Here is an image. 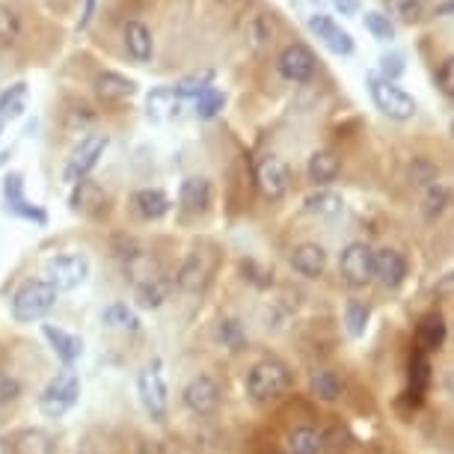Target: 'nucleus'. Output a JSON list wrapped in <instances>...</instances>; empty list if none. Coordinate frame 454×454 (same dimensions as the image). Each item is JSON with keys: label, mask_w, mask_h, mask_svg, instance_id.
Segmentation results:
<instances>
[{"label": "nucleus", "mask_w": 454, "mask_h": 454, "mask_svg": "<svg viewBox=\"0 0 454 454\" xmlns=\"http://www.w3.org/2000/svg\"><path fill=\"white\" fill-rule=\"evenodd\" d=\"M244 387L255 404H273V401H279L291 389V372L279 359H262V363H255L247 372Z\"/></svg>", "instance_id": "f257e3e1"}, {"label": "nucleus", "mask_w": 454, "mask_h": 454, "mask_svg": "<svg viewBox=\"0 0 454 454\" xmlns=\"http://www.w3.org/2000/svg\"><path fill=\"white\" fill-rule=\"evenodd\" d=\"M81 398V377L72 368H63L48 380L39 395V413L45 419H63Z\"/></svg>", "instance_id": "f03ea898"}, {"label": "nucleus", "mask_w": 454, "mask_h": 454, "mask_svg": "<svg viewBox=\"0 0 454 454\" xmlns=\"http://www.w3.org/2000/svg\"><path fill=\"white\" fill-rule=\"evenodd\" d=\"M42 273H45L48 286H54L57 294L59 291H74L90 279V255L81 250L57 253L45 262Z\"/></svg>", "instance_id": "7ed1b4c3"}, {"label": "nucleus", "mask_w": 454, "mask_h": 454, "mask_svg": "<svg viewBox=\"0 0 454 454\" xmlns=\"http://www.w3.org/2000/svg\"><path fill=\"white\" fill-rule=\"evenodd\" d=\"M57 291L54 286H48L45 279H30L15 291L12 297V318L19 324H33L42 321L45 315L57 306Z\"/></svg>", "instance_id": "20e7f679"}, {"label": "nucleus", "mask_w": 454, "mask_h": 454, "mask_svg": "<svg viewBox=\"0 0 454 454\" xmlns=\"http://www.w3.org/2000/svg\"><path fill=\"white\" fill-rule=\"evenodd\" d=\"M137 392H140V401L152 422H164L169 413V389L164 372H160V359H155V363L145 365L140 372V377H137Z\"/></svg>", "instance_id": "39448f33"}, {"label": "nucleus", "mask_w": 454, "mask_h": 454, "mask_svg": "<svg viewBox=\"0 0 454 454\" xmlns=\"http://www.w3.org/2000/svg\"><path fill=\"white\" fill-rule=\"evenodd\" d=\"M368 92H372L374 107L380 110L383 116L398 119V122H404V119H413L416 110H419L416 98L410 96V92H404V90L395 87V83H389V81H380L377 74L368 78Z\"/></svg>", "instance_id": "423d86ee"}, {"label": "nucleus", "mask_w": 454, "mask_h": 454, "mask_svg": "<svg viewBox=\"0 0 454 454\" xmlns=\"http://www.w3.org/2000/svg\"><path fill=\"white\" fill-rule=\"evenodd\" d=\"M107 143H110L107 134H90L87 140H81V145L72 152V158H68L63 167V182L74 187L78 182H83V178H90L92 169L98 167L101 155H105Z\"/></svg>", "instance_id": "0eeeda50"}, {"label": "nucleus", "mask_w": 454, "mask_h": 454, "mask_svg": "<svg viewBox=\"0 0 454 454\" xmlns=\"http://www.w3.org/2000/svg\"><path fill=\"white\" fill-rule=\"evenodd\" d=\"M339 273L348 286L363 288L374 279V250L365 241H354L341 250L339 259Z\"/></svg>", "instance_id": "6e6552de"}, {"label": "nucleus", "mask_w": 454, "mask_h": 454, "mask_svg": "<svg viewBox=\"0 0 454 454\" xmlns=\"http://www.w3.org/2000/svg\"><path fill=\"white\" fill-rule=\"evenodd\" d=\"M4 208H6V214H12V217H19V220H30V223H36V226H48V211L42 208V205L27 200L21 173H10L4 178Z\"/></svg>", "instance_id": "1a4fd4ad"}, {"label": "nucleus", "mask_w": 454, "mask_h": 454, "mask_svg": "<svg viewBox=\"0 0 454 454\" xmlns=\"http://www.w3.org/2000/svg\"><path fill=\"white\" fill-rule=\"evenodd\" d=\"M306 27H309L312 36H318L321 45L327 51H333V54H339V57L354 54V36H350V33L341 27L333 15L309 12V15H306Z\"/></svg>", "instance_id": "9d476101"}, {"label": "nucleus", "mask_w": 454, "mask_h": 454, "mask_svg": "<svg viewBox=\"0 0 454 454\" xmlns=\"http://www.w3.org/2000/svg\"><path fill=\"white\" fill-rule=\"evenodd\" d=\"M279 74L291 83H306L315 78V68H318V59L303 42H291V45L282 48V54L277 59Z\"/></svg>", "instance_id": "9b49d317"}, {"label": "nucleus", "mask_w": 454, "mask_h": 454, "mask_svg": "<svg viewBox=\"0 0 454 454\" xmlns=\"http://www.w3.org/2000/svg\"><path fill=\"white\" fill-rule=\"evenodd\" d=\"M182 401L193 416H214L220 407V383L211 374H196L184 387Z\"/></svg>", "instance_id": "f8f14e48"}, {"label": "nucleus", "mask_w": 454, "mask_h": 454, "mask_svg": "<svg viewBox=\"0 0 454 454\" xmlns=\"http://www.w3.org/2000/svg\"><path fill=\"white\" fill-rule=\"evenodd\" d=\"M255 182H259V191L268 196V200H282L291 187V169L286 160H279L277 155H268L255 167Z\"/></svg>", "instance_id": "ddd939ff"}, {"label": "nucleus", "mask_w": 454, "mask_h": 454, "mask_svg": "<svg viewBox=\"0 0 454 454\" xmlns=\"http://www.w3.org/2000/svg\"><path fill=\"white\" fill-rule=\"evenodd\" d=\"M374 279L380 282L383 288L395 291L401 282L407 279V259H404V253L392 250V247L374 250Z\"/></svg>", "instance_id": "4468645a"}, {"label": "nucleus", "mask_w": 454, "mask_h": 454, "mask_svg": "<svg viewBox=\"0 0 454 454\" xmlns=\"http://www.w3.org/2000/svg\"><path fill=\"white\" fill-rule=\"evenodd\" d=\"M42 336L48 339L51 350H54L57 359L66 368H72L83 356V339L74 336V333H68L63 327H54V324H42Z\"/></svg>", "instance_id": "2eb2a0df"}, {"label": "nucleus", "mask_w": 454, "mask_h": 454, "mask_svg": "<svg viewBox=\"0 0 454 454\" xmlns=\"http://www.w3.org/2000/svg\"><path fill=\"white\" fill-rule=\"evenodd\" d=\"M214 200V187L205 176H191L182 182V191H178V202L187 214H205L211 208Z\"/></svg>", "instance_id": "dca6fc26"}, {"label": "nucleus", "mask_w": 454, "mask_h": 454, "mask_svg": "<svg viewBox=\"0 0 454 454\" xmlns=\"http://www.w3.org/2000/svg\"><path fill=\"white\" fill-rule=\"evenodd\" d=\"M291 268L306 279H318L327 268V250L321 244H297L291 250Z\"/></svg>", "instance_id": "f3484780"}, {"label": "nucleus", "mask_w": 454, "mask_h": 454, "mask_svg": "<svg viewBox=\"0 0 454 454\" xmlns=\"http://www.w3.org/2000/svg\"><path fill=\"white\" fill-rule=\"evenodd\" d=\"M211 277V262L205 259V253H191L184 259V264L178 268V288L187 291V294H196V291L205 288V282Z\"/></svg>", "instance_id": "a211bd4d"}, {"label": "nucleus", "mask_w": 454, "mask_h": 454, "mask_svg": "<svg viewBox=\"0 0 454 454\" xmlns=\"http://www.w3.org/2000/svg\"><path fill=\"white\" fill-rule=\"evenodd\" d=\"M6 445L12 454H54V436L42 427H21L10 436Z\"/></svg>", "instance_id": "6ab92c4d"}, {"label": "nucleus", "mask_w": 454, "mask_h": 454, "mask_svg": "<svg viewBox=\"0 0 454 454\" xmlns=\"http://www.w3.org/2000/svg\"><path fill=\"white\" fill-rule=\"evenodd\" d=\"M122 36H125V51L128 57L137 59V63H149L152 54H155V42H152V30L145 27L143 21H125L122 27Z\"/></svg>", "instance_id": "aec40b11"}, {"label": "nucleus", "mask_w": 454, "mask_h": 454, "mask_svg": "<svg viewBox=\"0 0 454 454\" xmlns=\"http://www.w3.org/2000/svg\"><path fill=\"white\" fill-rule=\"evenodd\" d=\"M178 114H182V98L176 96L173 87H158L149 92V98H145V116L152 122H169Z\"/></svg>", "instance_id": "412c9836"}, {"label": "nucleus", "mask_w": 454, "mask_h": 454, "mask_svg": "<svg viewBox=\"0 0 454 454\" xmlns=\"http://www.w3.org/2000/svg\"><path fill=\"white\" fill-rule=\"evenodd\" d=\"M445 333H449V327H445V318L436 312H427L419 318L416 324V345L422 354H434V350L442 348L445 341Z\"/></svg>", "instance_id": "4be33fe9"}, {"label": "nucleus", "mask_w": 454, "mask_h": 454, "mask_svg": "<svg viewBox=\"0 0 454 454\" xmlns=\"http://www.w3.org/2000/svg\"><path fill=\"white\" fill-rule=\"evenodd\" d=\"M131 205L143 220H160L169 214V205L173 202H169V196L160 191V187H140V191L131 196Z\"/></svg>", "instance_id": "5701e85b"}, {"label": "nucleus", "mask_w": 454, "mask_h": 454, "mask_svg": "<svg viewBox=\"0 0 454 454\" xmlns=\"http://www.w3.org/2000/svg\"><path fill=\"white\" fill-rule=\"evenodd\" d=\"M105 208H107V193H105V187L96 184L92 178H83V182L74 184L72 211H78V214H101Z\"/></svg>", "instance_id": "b1692460"}, {"label": "nucleus", "mask_w": 454, "mask_h": 454, "mask_svg": "<svg viewBox=\"0 0 454 454\" xmlns=\"http://www.w3.org/2000/svg\"><path fill=\"white\" fill-rule=\"evenodd\" d=\"M339 169H341L339 158L333 155V152L321 149V152H312L309 164H306V176H309V182L315 187H327V184L336 182Z\"/></svg>", "instance_id": "393cba45"}, {"label": "nucleus", "mask_w": 454, "mask_h": 454, "mask_svg": "<svg viewBox=\"0 0 454 454\" xmlns=\"http://www.w3.org/2000/svg\"><path fill=\"white\" fill-rule=\"evenodd\" d=\"M96 92L101 101H122V98H131L137 92V81L125 78L119 72H105L96 78Z\"/></svg>", "instance_id": "a878e982"}, {"label": "nucleus", "mask_w": 454, "mask_h": 454, "mask_svg": "<svg viewBox=\"0 0 454 454\" xmlns=\"http://www.w3.org/2000/svg\"><path fill=\"white\" fill-rule=\"evenodd\" d=\"M341 208H345V200L339 193L327 191V187H318L303 200V211L312 214V217H339Z\"/></svg>", "instance_id": "bb28decb"}, {"label": "nucleus", "mask_w": 454, "mask_h": 454, "mask_svg": "<svg viewBox=\"0 0 454 454\" xmlns=\"http://www.w3.org/2000/svg\"><path fill=\"white\" fill-rule=\"evenodd\" d=\"M167 297H169V282H164L160 277H149V279L137 282V288H134V300L140 309H158V306H164Z\"/></svg>", "instance_id": "cd10ccee"}, {"label": "nucleus", "mask_w": 454, "mask_h": 454, "mask_svg": "<svg viewBox=\"0 0 454 454\" xmlns=\"http://www.w3.org/2000/svg\"><path fill=\"white\" fill-rule=\"evenodd\" d=\"M27 83H12L10 90L0 92V122H12V119H21L24 110H27Z\"/></svg>", "instance_id": "c85d7f7f"}, {"label": "nucleus", "mask_w": 454, "mask_h": 454, "mask_svg": "<svg viewBox=\"0 0 454 454\" xmlns=\"http://www.w3.org/2000/svg\"><path fill=\"white\" fill-rule=\"evenodd\" d=\"M309 389L318 401H339L341 392H345V380L336 372H330V368H321V372L312 374Z\"/></svg>", "instance_id": "c756f323"}, {"label": "nucleus", "mask_w": 454, "mask_h": 454, "mask_svg": "<svg viewBox=\"0 0 454 454\" xmlns=\"http://www.w3.org/2000/svg\"><path fill=\"white\" fill-rule=\"evenodd\" d=\"M288 454H318L324 449V434H318L315 427H294L286 440Z\"/></svg>", "instance_id": "7c9ffc66"}, {"label": "nucleus", "mask_w": 454, "mask_h": 454, "mask_svg": "<svg viewBox=\"0 0 454 454\" xmlns=\"http://www.w3.org/2000/svg\"><path fill=\"white\" fill-rule=\"evenodd\" d=\"M101 321H105L110 330H119V333L140 330V318H137V312L128 303H110L107 309L101 312Z\"/></svg>", "instance_id": "2f4dec72"}, {"label": "nucleus", "mask_w": 454, "mask_h": 454, "mask_svg": "<svg viewBox=\"0 0 454 454\" xmlns=\"http://www.w3.org/2000/svg\"><path fill=\"white\" fill-rule=\"evenodd\" d=\"M449 200H451L449 187L442 182H431L425 187V196H422V214L427 220H436L445 208H449Z\"/></svg>", "instance_id": "473e14b6"}, {"label": "nucleus", "mask_w": 454, "mask_h": 454, "mask_svg": "<svg viewBox=\"0 0 454 454\" xmlns=\"http://www.w3.org/2000/svg\"><path fill=\"white\" fill-rule=\"evenodd\" d=\"M368 318H372V306L363 303V300H348L345 306V327L354 339L365 336L368 330Z\"/></svg>", "instance_id": "72a5a7b5"}, {"label": "nucleus", "mask_w": 454, "mask_h": 454, "mask_svg": "<svg viewBox=\"0 0 454 454\" xmlns=\"http://www.w3.org/2000/svg\"><path fill=\"white\" fill-rule=\"evenodd\" d=\"M226 105V96L217 87H205L200 96H196V116L200 119H214Z\"/></svg>", "instance_id": "f704fd0d"}, {"label": "nucleus", "mask_w": 454, "mask_h": 454, "mask_svg": "<svg viewBox=\"0 0 454 454\" xmlns=\"http://www.w3.org/2000/svg\"><path fill=\"white\" fill-rule=\"evenodd\" d=\"M214 81V72H202V74H187V78H182L178 83H173V92L178 98H196L205 87H211Z\"/></svg>", "instance_id": "c9c22d12"}, {"label": "nucleus", "mask_w": 454, "mask_h": 454, "mask_svg": "<svg viewBox=\"0 0 454 454\" xmlns=\"http://www.w3.org/2000/svg\"><path fill=\"white\" fill-rule=\"evenodd\" d=\"M21 36V19L10 6H0V45H15Z\"/></svg>", "instance_id": "e433bc0d"}, {"label": "nucleus", "mask_w": 454, "mask_h": 454, "mask_svg": "<svg viewBox=\"0 0 454 454\" xmlns=\"http://www.w3.org/2000/svg\"><path fill=\"white\" fill-rule=\"evenodd\" d=\"M363 21H365V30L372 33L377 42L395 39V24H392L389 15H383V12H365Z\"/></svg>", "instance_id": "4c0bfd02"}, {"label": "nucleus", "mask_w": 454, "mask_h": 454, "mask_svg": "<svg viewBox=\"0 0 454 454\" xmlns=\"http://www.w3.org/2000/svg\"><path fill=\"white\" fill-rule=\"evenodd\" d=\"M404 72H407V59H404V54H401V51H389V54L380 57V74H377L380 81L395 83Z\"/></svg>", "instance_id": "58836bf2"}, {"label": "nucleus", "mask_w": 454, "mask_h": 454, "mask_svg": "<svg viewBox=\"0 0 454 454\" xmlns=\"http://www.w3.org/2000/svg\"><path fill=\"white\" fill-rule=\"evenodd\" d=\"M389 12L395 15L398 21L416 24L425 12V0H389Z\"/></svg>", "instance_id": "ea45409f"}, {"label": "nucleus", "mask_w": 454, "mask_h": 454, "mask_svg": "<svg viewBox=\"0 0 454 454\" xmlns=\"http://www.w3.org/2000/svg\"><path fill=\"white\" fill-rule=\"evenodd\" d=\"M410 377H413V392H410V395H416L419 401L422 392L427 389V383H431V363H427L425 354H416L413 365H410Z\"/></svg>", "instance_id": "a19ab883"}, {"label": "nucleus", "mask_w": 454, "mask_h": 454, "mask_svg": "<svg viewBox=\"0 0 454 454\" xmlns=\"http://www.w3.org/2000/svg\"><path fill=\"white\" fill-rule=\"evenodd\" d=\"M247 36H250L253 48L264 45V42L273 36V24H270L268 15H255V19L250 21V30H247Z\"/></svg>", "instance_id": "79ce46f5"}, {"label": "nucleus", "mask_w": 454, "mask_h": 454, "mask_svg": "<svg viewBox=\"0 0 454 454\" xmlns=\"http://www.w3.org/2000/svg\"><path fill=\"white\" fill-rule=\"evenodd\" d=\"M434 81H436V87H440V92L445 98L454 96V59H442V63L436 66Z\"/></svg>", "instance_id": "37998d69"}, {"label": "nucleus", "mask_w": 454, "mask_h": 454, "mask_svg": "<svg viewBox=\"0 0 454 454\" xmlns=\"http://www.w3.org/2000/svg\"><path fill=\"white\" fill-rule=\"evenodd\" d=\"M220 341L226 348H232V350H238L241 348V341H244V336H241V327H238V321H223L220 324Z\"/></svg>", "instance_id": "c03bdc74"}, {"label": "nucleus", "mask_w": 454, "mask_h": 454, "mask_svg": "<svg viewBox=\"0 0 454 454\" xmlns=\"http://www.w3.org/2000/svg\"><path fill=\"white\" fill-rule=\"evenodd\" d=\"M15 392H19V383L10 380V377H4V380H0V404H4V401H12Z\"/></svg>", "instance_id": "a18cd8bd"}, {"label": "nucleus", "mask_w": 454, "mask_h": 454, "mask_svg": "<svg viewBox=\"0 0 454 454\" xmlns=\"http://www.w3.org/2000/svg\"><path fill=\"white\" fill-rule=\"evenodd\" d=\"M333 6H336V12L341 15H356L359 12V0H330Z\"/></svg>", "instance_id": "49530a36"}, {"label": "nucleus", "mask_w": 454, "mask_h": 454, "mask_svg": "<svg viewBox=\"0 0 454 454\" xmlns=\"http://www.w3.org/2000/svg\"><path fill=\"white\" fill-rule=\"evenodd\" d=\"M92 12H96V0H87V6H83V15H81V30H87V27H90Z\"/></svg>", "instance_id": "de8ad7c7"}, {"label": "nucleus", "mask_w": 454, "mask_h": 454, "mask_svg": "<svg viewBox=\"0 0 454 454\" xmlns=\"http://www.w3.org/2000/svg\"><path fill=\"white\" fill-rule=\"evenodd\" d=\"M220 4H226L232 12H241V10H247V6H250V0H220Z\"/></svg>", "instance_id": "09e8293b"}, {"label": "nucleus", "mask_w": 454, "mask_h": 454, "mask_svg": "<svg viewBox=\"0 0 454 454\" xmlns=\"http://www.w3.org/2000/svg\"><path fill=\"white\" fill-rule=\"evenodd\" d=\"M436 12H440V19H449V12H451V0H445V4H440V10H436ZM434 12V15H436Z\"/></svg>", "instance_id": "8fccbe9b"}, {"label": "nucleus", "mask_w": 454, "mask_h": 454, "mask_svg": "<svg viewBox=\"0 0 454 454\" xmlns=\"http://www.w3.org/2000/svg\"><path fill=\"white\" fill-rule=\"evenodd\" d=\"M87 454H92V451H87Z\"/></svg>", "instance_id": "3c124183"}, {"label": "nucleus", "mask_w": 454, "mask_h": 454, "mask_svg": "<svg viewBox=\"0 0 454 454\" xmlns=\"http://www.w3.org/2000/svg\"><path fill=\"white\" fill-rule=\"evenodd\" d=\"M0 125H4V122H0Z\"/></svg>", "instance_id": "603ef678"}]
</instances>
